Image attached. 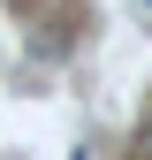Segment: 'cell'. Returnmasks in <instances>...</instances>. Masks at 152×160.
<instances>
[{
	"mask_svg": "<svg viewBox=\"0 0 152 160\" xmlns=\"http://www.w3.org/2000/svg\"><path fill=\"white\" fill-rule=\"evenodd\" d=\"M145 15H152V0H145Z\"/></svg>",
	"mask_w": 152,
	"mask_h": 160,
	"instance_id": "cell-1",
	"label": "cell"
}]
</instances>
